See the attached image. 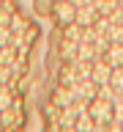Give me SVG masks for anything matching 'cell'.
Returning a JSON list of instances; mask_svg holds the SVG:
<instances>
[{
	"label": "cell",
	"instance_id": "1",
	"mask_svg": "<svg viewBox=\"0 0 123 132\" xmlns=\"http://www.w3.org/2000/svg\"><path fill=\"white\" fill-rule=\"evenodd\" d=\"M88 113L93 116V121H96V132L98 129H107V124L112 121V113H115V105L109 96H96L88 102Z\"/></svg>",
	"mask_w": 123,
	"mask_h": 132
},
{
	"label": "cell",
	"instance_id": "2",
	"mask_svg": "<svg viewBox=\"0 0 123 132\" xmlns=\"http://www.w3.org/2000/svg\"><path fill=\"white\" fill-rule=\"evenodd\" d=\"M55 19L60 25L77 22V6H74L71 0H57V3H55Z\"/></svg>",
	"mask_w": 123,
	"mask_h": 132
},
{
	"label": "cell",
	"instance_id": "3",
	"mask_svg": "<svg viewBox=\"0 0 123 132\" xmlns=\"http://www.w3.org/2000/svg\"><path fill=\"white\" fill-rule=\"evenodd\" d=\"M109 74H112V66L107 63L104 58H96L93 61V69H90V80L96 82V85H104V82H109Z\"/></svg>",
	"mask_w": 123,
	"mask_h": 132
},
{
	"label": "cell",
	"instance_id": "4",
	"mask_svg": "<svg viewBox=\"0 0 123 132\" xmlns=\"http://www.w3.org/2000/svg\"><path fill=\"white\" fill-rule=\"evenodd\" d=\"M109 66H123V41H109L101 55Z\"/></svg>",
	"mask_w": 123,
	"mask_h": 132
},
{
	"label": "cell",
	"instance_id": "5",
	"mask_svg": "<svg viewBox=\"0 0 123 132\" xmlns=\"http://www.w3.org/2000/svg\"><path fill=\"white\" fill-rule=\"evenodd\" d=\"M109 85H112V91H115V94H120V91H123V66H112Z\"/></svg>",
	"mask_w": 123,
	"mask_h": 132
},
{
	"label": "cell",
	"instance_id": "6",
	"mask_svg": "<svg viewBox=\"0 0 123 132\" xmlns=\"http://www.w3.org/2000/svg\"><path fill=\"white\" fill-rule=\"evenodd\" d=\"M14 105V94H11V88L8 85H0V110H6V107Z\"/></svg>",
	"mask_w": 123,
	"mask_h": 132
},
{
	"label": "cell",
	"instance_id": "7",
	"mask_svg": "<svg viewBox=\"0 0 123 132\" xmlns=\"http://www.w3.org/2000/svg\"><path fill=\"white\" fill-rule=\"evenodd\" d=\"M11 44V28L8 25H0V47Z\"/></svg>",
	"mask_w": 123,
	"mask_h": 132
},
{
	"label": "cell",
	"instance_id": "8",
	"mask_svg": "<svg viewBox=\"0 0 123 132\" xmlns=\"http://www.w3.org/2000/svg\"><path fill=\"white\" fill-rule=\"evenodd\" d=\"M11 82V66L0 63V85H8Z\"/></svg>",
	"mask_w": 123,
	"mask_h": 132
},
{
	"label": "cell",
	"instance_id": "9",
	"mask_svg": "<svg viewBox=\"0 0 123 132\" xmlns=\"http://www.w3.org/2000/svg\"><path fill=\"white\" fill-rule=\"evenodd\" d=\"M71 3H74V6H77V8H79V6H88L90 0H71Z\"/></svg>",
	"mask_w": 123,
	"mask_h": 132
},
{
	"label": "cell",
	"instance_id": "10",
	"mask_svg": "<svg viewBox=\"0 0 123 132\" xmlns=\"http://www.w3.org/2000/svg\"><path fill=\"white\" fill-rule=\"evenodd\" d=\"M118 3H120V8H123V0H118Z\"/></svg>",
	"mask_w": 123,
	"mask_h": 132
},
{
	"label": "cell",
	"instance_id": "11",
	"mask_svg": "<svg viewBox=\"0 0 123 132\" xmlns=\"http://www.w3.org/2000/svg\"><path fill=\"white\" fill-rule=\"evenodd\" d=\"M0 6H3V3H0Z\"/></svg>",
	"mask_w": 123,
	"mask_h": 132
},
{
	"label": "cell",
	"instance_id": "12",
	"mask_svg": "<svg viewBox=\"0 0 123 132\" xmlns=\"http://www.w3.org/2000/svg\"><path fill=\"white\" fill-rule=\"evenodd\" d=\"M55 3H57V0H55Z\"/></svg>",
	"mask_w": 123,
	"mask_h": 132
}]
</instances>
